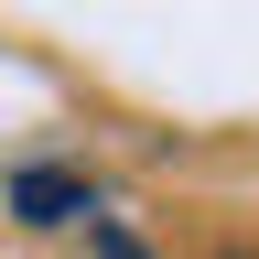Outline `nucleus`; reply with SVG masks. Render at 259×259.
Segmentation results:
<instances>
[{
    "label": "nucleus",
    "instance_id": "nucleus-3",
    "mask_svg": "<svg viewBox=\"0 0 259 259\" xmlns=\"http://www.w3.org/2000/svg\"><path fill=\"white\" fill-rule=\"evenodd\" d=\"M227 259H248V248H227Z\"/></svg>",
    "mask_w": 259,
    "mask_h": 259
},
{
    "label": "nucleus",
    "instance_id": "nucleus-1",
    "mask_svg": "<svg viewBox=\"0 0 259 259\" xmlns=\"http://www.w3.org/2000/svg\"><path fill=\"white\" fill-rule=\"evenodd\" d=\"M11 216L22 227H87L97 216V184L76 173V162H22L11 173Z\"/></svg>",
    "mask_w": 259,
    "mask_h": 259
},
{
    "label": "nucleus",
    "instance_id": "nucleus-2",
    "mask_svg": "<svg viewBox=\"0 0 259 259\" xmlns=\"http://www.w3.org/2000/svg\"><path fill=\"white\" fill-rule=\"evenodd\" d=\"M87 227H97V259H151L141 238H130V227H108V216H87Z\"/></svg>",
    "mask_w": 259,
    "mask_h": 259
}]
</instances>
